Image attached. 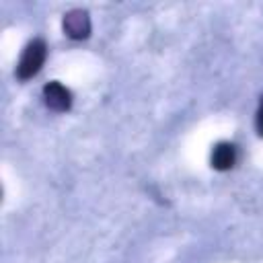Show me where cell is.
Returning <instances> with one entry per match:
<instances>
[{"instance_id": "6da1fadb", "label": "cell", "mask_w": 263, "mask_h": 263, "mask_svg": "<svg viewBox=\"0 0 263 263\" xmlns=\"http://www.w3.org/2000/svg\"><path fill=\"white\" fill-rule=\"evenodd\" d=\"M45 55H47V45H45V41H43V39H33V41L25 47V51H23V55H21V60H18L16 78H18V80H29V78H33V76L41 70V66H43V62H45Z\"/></svg>"}, {"instance_id": "7a4b0ae2", "label": "cell", "mask_w": 263, "mask_h": 263, "mask_svg": "<svg viewBox=\"0 0 263 263\" xmlns=\"http://www.w3.org/2000/svg\"><path fill=\"white\" fill-rule=\"evenodd\" d=\"M62 25H64V33L70 39H86L90 35V18H88V12L82 8H74L66 12Z\"/></svg>"}, {"instance_id": "3957f363", "label": "cell", "mask_w": 263, "mask_h": 263, "mask_svg": "<svg viewBox=\"0 0 263 263\" xmlns=\"http://www.w3.org/2000/svg\"><path fill=\"white\" fill-rule=\"evenodd\" d=\"M43 101L51 111L64 113L72 107V92L62 82H47L43 86Z\"/></svg>"}, {"instance_id": "277c9868", "label": "cell", "mask_w": 263, "mask_h": 263, "mask_svg": "<svg viewBox=\"0 0 263 263\" xmlns=\"http://www.w3.org/2000/svg\"><path fill=\"white\" fill-rule=\"evenodd\" d=\"M234 160H236V150L232 144L228 142H220L216 144L214 152H212V166L216 171H228L234 166Z\"/></svg>"}, {"instance_id": "5b68a950", "label": "cell", "mask_w": 263, "mask_h": 263, "mask_svg": "<svg viewBox=\"0 0 263 263\" xmlns=\"http://www.w3.org/2000/svg\"><path fill=\"white\" fill-rule=\"evenodd\" d=\"M255 125H257V132H259V136H263V109H259V113H257V119H255Z\"/></svg>"}, {"instance_id": "8992f818", "label": "cell", "mask_w": 263, "mask_h": 263, "mask_svg": "<svg viewBox=\"0 0 263 263\" xmlns=\"http://www.w3.org/2000/svg\"><path fill=\"white\" fill-rule=\"evenodd\" d=\"M261 109H263V97H261Z\"/></svg>"}]
</instances>
